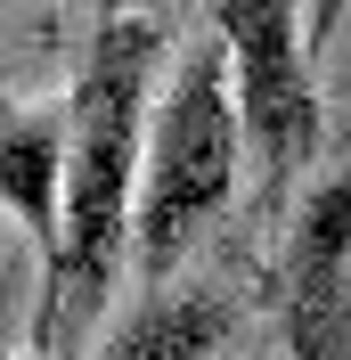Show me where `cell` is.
Instances as JSON below:
<instances>
[{
  "mask_svg": "<svg viewBox=\"0 0 351 360\" xmlns=\"http://www.w3.org/2000/svg\"><path fill=\"white\" fill-rule=\"evenodd\" d=\"M172 25L147 8H114L82 49L66 98V197H58V262H49V311L41 352L66 336V319L98 303L131 246V197H139V148H147L155 66H164Z\"/></svg>",
  "mask_w": 351,
  "mask_h": 360,
  "instance_id": "obj_1",
  "label": "cell"
},
{
  "mask_svg": "<svg viewBox=\"0 0 351 360\" xmlns=\"http://www.w3.org/2000/svg\"><path fill=\"white\" fill-rule=\"evenodd\" d=\"M237 107H229V58L213 33L180 49L164 98L147 107V148H139V197H131V254L155 287L172 278L204 221L237 188Z\"/></svg>",
  "mask_w": 351,
  "mask_h": 360,
  "instance_id": "obj_2",
  "label": "cell"
},
{
  "mask_svg": "<svg viewBox=\"0 0 351 360\" xmlns=\"http://www.w3.org/2000/svg\"><path fill=\"white\" fill-rule=\"evenodd\" d=\"M213 41L229 58V107H237V139L253 148L262 164V205L286 213V188L310 172L319 156V82H310V49L327 25L294 33V8L286 0H220L213 17Z\"/></svg>",
  "mask_w": 351,
  "mask_h": 360,
  "instance_id": "obj_3",
  "label": "cell"
},
{
  "mask_svg": "<svg viewBox=\"0 0 351 360\" xmlns=\"http://www.w3.org/2000/svg\"><path fill=\"white\" fill-rule=\"evenodd\" d=\"M286 352L351 360V172H327L286 229Z\"/></svg>",
  "mask_w": 351,
  "mask_h": 360,
  "instance_id": "obj_4",
  "label": "cell"
},
{
  "mask_svg": "<svg viewBox=\"0 0 351 360\" xmlns=\"http://www.w3.org/2000/svg\"><path fill=\"white\" fill-rule=\"evenodd\" d=\"M58 197H66V107H17L0 90V205L58 262Z\"/></svg>",
  "mask_w": 351,
  "mask_h": 360,
  "instance_id": "obj_5",
  "label": "cell"
},
{
  "mask_svg": "<svg viewBox=\"0 0 351 360\" xmlns=\"http://www.w3.org/2000/svg\"><path fill=\"white\" fill-rule=\"evenodd\" d=\"M237 336V303L213 287H155L107 344L98 360H213Z\"/></svg>",
  "mask_w": 351,
  "mask_h": 360,
  "instance_id": "obj_6",
  "label": "cell"
}]
</instances>
